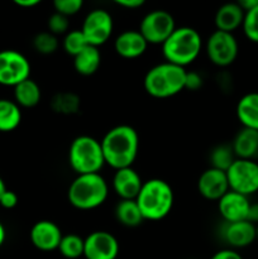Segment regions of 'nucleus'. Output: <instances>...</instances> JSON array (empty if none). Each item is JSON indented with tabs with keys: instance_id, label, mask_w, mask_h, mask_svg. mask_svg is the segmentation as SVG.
Here are the masks:
<instances>
[{
	"instance_id": "f257e3e1",
	"label": "nucleus",
	"mask_w": 258,
	"mask_h": 259,
	"mask_svg": "<svg viewBox=\"0 0 258 259\" xmlns=\"http://www.w3.org/2000/svg\"><path fill=\"white\" fill-rule=\"evenodd\" d=\"M105 163L114 169L132 167L139 151V137L136 129L126 124L111 128L100 141Z\"/></svg>"
},
{
	"instance_id": "f03ea898",
	"label": "nucleus",
	"mask_w": 258,
	"mask_h": 259,
	"mask_svg": "<svg viewBox=\"0 0 258 259\" xmlns=\"http://www.w3.org/2000/svg\"><path fill=\"white\" fill-rule=\"evenodd\" d=\"M136 201L144 220L157 222L171 212L175 196L168 182L161 179H151L143 182Z\"/></svg>"
},
{
	"instance_id": "7ed1b4c3",
	"label": "nucleus",
	"mask_w": 258,
	"mask_h": 259,
	"mask_svg": "<svg viewBox=\"0 0 258 259\" xmlns=\"http://www.w3.org/2000/svg\"><path fill=\"white\" fill-rule=\"evenodd\" d=\"M202 48V38L191 27H176L162 45V53L166 62L186 67L199 57Z\"/></svg>"
},
{
	"instance_id": "20e7f679",
	"label": "nucleus",
	"mask_w": 258,
	"mask_h": 259,
	"mask_svg": "<svg viewBox=\"0 0 258 259\" xmlns=\"http://www.w3.org/2000/svg\"><path fill=\"white\" fill-rule=\"evenodd\" d=\"M186 72L184 67L169 62L158 63L149 68L144 76V90L156 99H167L177 95L185 89Z\"/></svg>"
},
{
	"instance_id": "39448f33",
	"label": "nucleus",
	"mask_w": 258,
	"mask_h": 259,
	"mask_svg": "<svg viewBox=\"0 0 258 259\" xmlns=\"http://www.w3.org/2000/svg\"><path fill=\"white\" fill-rule=\"evenodd\" d=\"M109 187L100 174L77 175L68 187L70 204L78 210H93L106 201Z\"/></svg>"
},
{
	"instance_id": "423d86ee",
	"label": "nucleus",
	"mask_w": 258,
	"mask_h": 259,
	"mask_svg": "<svg viewBox=\"0 0 258 259\" xmlns=\"http://www.w3.org/2000/svg\"><path fill=\"white\" fill-rule=\"evenodd\" d=\"M68 163L77 175L99 174L105 164L100 142L90 136L73 139L68 149Z\"/></svg>"
},
{
	"instance_id": "0eeeda50",
	"label": "nucleus",
	"mask_w": 258,
	"mask_h": 259,
	"mask_svg": "<svg viewBox=\"0 0 258 259\" xmlns=\"http://www.w3.org/2000/svg\"><path fill=\"white\" fill-rule=\"evenodd\" d=\"M230 191L249 197L258 192V163L253 159L237 158L227 171Z\"/></svg>"
},
{
	"instance_id": "6e6552de",
	"label": "nucleus",
	"mask_w": 258,
	"mask_h": 259,
	"mask_svg": "<svg viewBox=\"0 0 258 259\" xmlns=\"http://www.w3.org/2000/svg\"><path fill=\"white\" fill-rule=\"evenodd\" d=\"M176 29L174 17L166 10L156 9L147 13L139 25V32L148 45H163Z\"/></svg>"
},
{
	"instance_id": "1a4fd4ad",
	"label": "nucleus",
	"mask_w": 258,
	"mask_h": 259,
	"mask_svg": "<svg viewBox=\"0 0 258 259\" xmlns=\"http://www.w3.org/2000/svg\"><path fill=\"white\" fill-rule=\"evenodd\" d=\"M239 46L233 33L214 30L206 40V55L211 63L219 67H228L238 57Z\"/></svg>"
},
{
	"instance_id": "9d476101",
	"label": "nucleus",
	"mask_w": 258,
	"mask_h": 259,
	"mask_svg": "<svg viewBox=\"0 0 258 259\" xmlns=\"http://www.w3.org/2000/svg\"><path fill=\"white\" fill-rule=\"evenodd\" d=\"M30 63L23 53L14 50L0 52V85L15 88L29 78Z\"/></svg>"
},
{
	"instance_id": "9b49d317",
	"label": "nucleus",
	"mask_w": 258,
	"mask_h": 259,
	"mask_svg": "<svg viewBox=\"0 0 258 259\" xmlns=\"http://www.w3.org/2000/svg\"><path fill=\"white\" fill-rule=\"evenodd\" d=\"M114 23L110 13L105 9H94L85 17L81 32L89 46L100 47L109 40L113 33Z\"/></svg>"
},
{
	"instance_id": "f8f14e48",
	"label": "nucleus",
	"mask_w": 258,
	"mask_h": 259,
	"mask_svg": "<svg viewBox=\"0 0 258 259\" xmlns=\"http://www.w3.org/2000/svg\"><path fill=\"white\" fill-rule=\"evenodd\" d=\"M119 242L111 233L98 230L85 238L83 257L86 259H116Z\"/></svg>"
},
{
	"instance_id": "ddd939ff",
	"label": "nucleus",
	"mask_w": 258,
	"mask_h": 259,
	"mask_svg": "<svg viewBox=\"0 0 258 259\" xmlns=\"http://www.w3.org/2000/svg\"><path fill=\"white\" fill-rule=\"evenodd\" d=\"M197 190L204 199L219 201L230 190L227 172L209 167L200 175L197 180Z\"/></svg>"
},
{
	"instance_id": "4468645a",
	"label": "nucleus",
	"mask_w": 258,
	"mask_h": 259,
	"mask_svg": "<svg viewBox=\"0 0 258 259\" xmlns=\"http://www.w3.org/2000/svg\"><path fill=\"white\" fill-rule=\"evenodd\" d=\"M62 237L60 227L51 220L37 222L29 233L32 244L42 252H52L58 249Z\"/></svg>"
},
{
	"instance_id": "2eb2a0df",
	"label": "nucleus",
	"mask_w": 258,
	"mask_h": 259,
	"mask_svg": "<svg viewBox=\"0 0 258 259\" xmlns=\"http://www.w3.org/2000/svg\"><path fill=\"white\" fill-rule=\"evenodd\" d=\"M249 206V197L230 191V190L218 201V209L224 223H237L247 220Z\"/></svg>"
},
{
	"instance_id": "dca6fc26",
	"label": "nucleus",
	"mask_w": 258,
	"mask_h": 259,
	"mask_svg": "<svg viewBox=\"0 0 258 259\" xmlns=\"http://www.w3.org/2000/svg\"><path fill=\"white\" fill-rule=\"evenodd\" d=\"M222 237L232 248H245L257 240V227L248 220L225 223L222 229Z\"/></svg>"
},
{
	"instance_id": "f3484780",
	"label": "nucleus",
	"mask_w": 258,
	"mask_h": 259,
	"mask_svg": "<svg viewBox=\"0 0 258 259\" xmlns=\"http://www.w3.org/2000/svg\"><path fill=\"white\" fill-rule=\"evenodd\" d=\"M142 186L143 181L133 167L115 171L113 177V189L120 200H136Z\"/></svg>"
},
{
	"instance_id": "a211bd4d",
	"label": "nucleus",
	"mask_w": 258,
	"mask_h": 259,
	"mask_svg": "<svg viewBox=\"0 0 258 259\" xmlns=\"http://www.w3.org/2000/svg\"><path fill=\"white\" fill-rule=\"evenodd\" d=\"M148 43L139 30L129 29L121 32L114 42V50L120 57L133 60L138 58L147 51Z\"/></svg>"
},
{
	"instance_id": "6ab92c4d",
	"label": "nucleus",
	"mask_w": 258,
	"mask_h": 259,
	"mask_svg": "<svg viewBox=\"0 0 258 259\" xmlns=\"http://www.w3.org/2000/svg\"><path fill=\"white\" fill-rule=\"evenodd\" d=\"M244 20V10L238 3H227L223 4L215 13V27L218 30L233 33L235 29L242 27Z\"/></svg>"
},
{
	"instance_id": "aec40b11",
	"label": "nucleus",
	"mask_w": 258,
	"mask_h": 259,
	"mask_svg": "<svg viewBox=\"0 0 258 259\" xmlns=\"http://www.w3.org/2000/svg\"><path fill=\"white\" fill-rule=\"evenodd\" d=\"M233 152L239 159H253L258 153V131L242 128L232 143Z\"/></svg>"
},
{
	"instance_id": "412c9836",
	"label": "nucleus",
	"mask_w": 258,
	"mask_h": 259,
	"mask_svg": "<svg viewBox=\"0 0 258 259\" xmlns=\"http://www.w3.org/2000/svg\"><path fill=\"white\" fill-rule=\"evenodd\" d=\"M235 113L243 128L258 131V93H248L242 96L237 104Z\"/></svg>"
},
{
	"instance_id": "4be33fe9",
	"label": "nucleus",
	"mask_w": 258,
	"mask_h": 259,
	"mask_svg": "<svg viewBox=\"0 0 258 259\" xmlns=\"http://www.w3.org/2000/svg\"><path fill=\"white\" fill-rule=\"evenodd\" d=\"M101 63V55L98 47L88 46L73 57V67L77 73L82 76H91L99 70Z\"/></svg>"
},
{
	"instance_id": "5701e85b",
	"label": "nucleus",
	"mask_w": 258,
	"mask_h": 259,
	"mask_svg": "<svg viewBox=\"0 0 258 259\" xmlns=\"http://www.w3.org/2000/svg\"><path fill=\"white\" fill-rule=\"evenodd\" d=\"M42 98L39 85L32 78H27L14 88L15 103L23 108H34Z\"/></svg>"
},
{
	"instance_id": "b1692460",
	"label": "nucleus",
	"mask_w": 258,
	"mask_h": 259,
	"mask_svg": "<svg viewBox=\"0 0 258 259\" xmlns=\"http://www.w3.org/2000/svg\"><path fill=\"white\" fill-rule=\"evenodd\" d=\"M115 218L121 225L128 228L139 227L144 220L136 200H120L115 206Z\"/></svg>"
},
{
	"instance_id": "393cba45",
	"label": "nucleus",
	"mask_w": 258,
	"mask_h": 259,
	"mask_svg": "<svg viewBox=\"0 0 258 259\" xmlns=\"http://www.w3.org/2000/svg\"><path fill=\"white\" fill-rule=\"evenodd\" d=\"M22 111L15 101L0 99V132H12L19 126Z\"/></svg>"
},
{
	"instance_id": "a878e982",
	"label": "nucleus",
	"mask_w": 258,
	"mask_h": 259,
	"mask_svg": "<svg viewBox=\"0 0 258 259\" xmlns=\"http://www.w3.org/2000/svg\"><path fill=\"white\" fill-rule=\"evenodd\" d=\"M51 106L56 113L71 115L77 113L80 109V98L72 93L56 94L51 101Z\"/></svg>"
},
{
	"instance_id": "bb28decb",
	"label": "nucleus",
	"mask_w": 258,
	"mask_h": 259,
	"mask_svg": "<svg viewBox=\"0 0 258 259\" xmlns=\"http://www.w3.org/2000/svg\"><path fill=\"white\" fill-rule=\"evenodd\" d=\"M237 159L234 152H233L232 144H220L217 146L210 153V162H211L212 168L220 169V171L227 172L228 168L233 164V162Z\"/></svg>"
},
{
	"instance_id": "cd10ccee",
	"label": "nucleus",
	"mask_w": 258,
	"mask_h": 259,
	"mask_svg": "<svg viewBox=\"0 0 258 259\" xmlns=\"http://www.w3.org/2000/svg\"><path fill=\"white\" fill-rule=\"evenodd\" d=\"M83 247H85V239L76 234H68L62 237L58 250L65 258L77 259L83 257Z\"/></svg>"
},
{
	"instance_id": "c85d7f7f",
	"label": "nucleus",
	"mask_w": 258,
	"mask_h": 259,
	"mask_svg": "<svg viewBox=\"0 0 258 259\" xmlns=\"http://www.w3.org/2000/svg\"><path fill=\"white\" fill-rule=\"evenodd\" d=\"M88 46V40H86L85 35L82 34L81 29H75L71 30V32H67L62 40V47L65 50V52L67 55L72 56V57L77 56Z\"/></svg>"
},
{
	"instance_id": "c756f323",
	"label": "nucleus",
	"mask_w": 258,
	"mask_h": 259,
	"mask_svg": "<svg viewBox=\"0 0 258 259\" xmlns=\"http://www.w3.org/2000/svg\"><path fill=\"white\" fill-rule=\"evenodd\" d=\"M33 47L40 55H52L58 48L57 35L51 32H40L33 39Z\"/></svg>"
},
{
	"instance_id": "7c9ffc66",
	"label": "nucleus",
	"mask_w": 258,
	"mask_h": 259,
	"mask_svg": "<svg viewBox=\"0 0 258 259\" xmlns=\"http://www.w3.org/2000/svg\"><path fill=\"white\" fill-rule=\"evenodd\" d=\"M242 28L245 37L250 42L258 43V5L244 13V20H243Z\"/></svg>"
},
{
	"instance_id": "2f4dec72",
	"label": "nucleus",
	"mask_w": 258,
	"mask_h": 259,
	"mask_svg": "<svg viewBox=\"0 0 258 259\" xmlns=\"http://www.w3.org/2000/svg\"><path fill=\"white\" fill-rule=\"evenodd\" d=\"M83 7L82 0H55L53 2V8L56 13L65 15V17H71L76 13L80 12Z\"/></svg>"
},
{
	"instance_id": "473e14b6",
	"label": "nucleus",
	"mask_w": 258,
	"mask_h": 259,
	"mask_svg": "<svg viewBox=\"0 0 258 259\" xmlns=\"http://www.w3.org/2000/svg\"><path fill=\"white\" fill-rule=\"evenodd\" d=\"M68 27H70L68 18L60 14V13L55 12L48 18V32H51L52 34H66L68 32Z\"/></svg>"
},
{
	"instance_id": "72a5a7b5",
	"label": "nucleus",
	"mask_w": 258,
	"mask_h": 259,
	"mask_svg": "<svg viewBox=\"0 0 258 259\" xmlns=\"http://www.w3.org/2000/svg\"><path fill=\"white\" fill-rule=\"evenodd\" d=\"M202 86V77L200 73L194 71H187L186 78H185V89L191 91H197Z\"/></svg>"
},
{
	"instance_id": "f704fd0d",
	"label": "nucleus",
	"mask_w": 258,
	"mask_h": 259,
	"mask_svg": "<svg viewBox=\"0 0 258 259\" xmlns=\"http://www.w3.org/2000/svg\"><path fill=\"white\" fill-rule=\"evenodd\" d=\"M18 204V196L15 192L7 190V191L3 194V196L0 197V205H2L4 209H13V207L17 206Z\"/></svg>"
},
{
	"instance_id": "c9c22d12",
	"label": "nucleus",
	"mask_w": 258,
	"mask_h": 259,
	"mask_svg": "<svg viewBox=\"0 0 258 259\" xmlns=\"http://www.w3.org/2000/svg\"><path fill=\"white\" fill-rule=\"evenodd\" d=\"M210 259H243V257L234 249H222L214 253Z\"/></svg>"
},
{
	"instance_id": "e433bc0d",
	"label": "nucleus",
	"mask_w": 258,
	"mask_h": 259,
	"mask_svg": "<svg viewBox=\"0 0 258 259\" xmlns=\"http://www.w3.org/2000/svg\"><path fill=\"white\" fill-rule=\"evenodd\" d=\"M115 4L125 9H138L143 7L144 0H115Z\"/></svg>"
},
{
	"instance_id": "4c0bfd02",
	"label": "nucleus",
	"mask_w": 258,
	"mask_h": 259,
	"mask_svg": "<svg viewBox=\"0 0 258 259\" xmlns=\"http://www.w3.org/2000/svg\"><path fill=\"white\" fill-rule=\"evenodd\" d=\"M247 220L248 222L252 223V224H254L255 227L258 225V202H254V204H252V202H250Z\"/></svg>"
},
{
	"instance_id": "58836bf2",
	"label": "nucleus",
	"mask_w": 258,
	"mask_h": 259,
	"mask_svg": "<svg viewBox=\"0 0 258 259\" xmlns=\"http://www.w3.org/2000/svg\"><path fill=\"white\" fill-rule=\"evenodd\" d=\"M15 4L22 8H33L39 4V0H15Z\"/></svg>"
},
{
	"instance_id": "ea45409f",
	"label": "nucleus",
	"mask_w": 258,
	"mask_h": 259,
	"mask_svg": "<svg viewBox=\"0 0 258 259\" xmlns=\"http://www.w3.org/2000/svg\"><path fill=\"white\" fill-rule=\"evenodd\" d=\"M5 237H7V233H5V228H4V225L0 223V247L4 244Z\"/></svg>"
},
{
	"instance_id": "a19ab883",
	"label": "nucleus",
	"mask_w": 258,
	"mask_h": 259,
	"mask_svg": "<svg viewBox=\"0 0 258 259\" xmlns=\"http://www.w3.org/2000/svg\"><path fill=\"white\" fill-rule=\"evenodd\" d=\"M7 186H5V184H4V181H3V179L2 177H0V197L3 196V194H4L5 191H7Z\"/></svg>"
},
{
	"instance_id": "79ce46f5",
	"label": "nucleus",
	"mask_w": 258,
	"mask_h": 259,
	"mask_svg": "<svg viewBox=\"0 0 258 259\" xmlns=\"http://www.w3.org/2000/svg\"><path fill=\"white\" fill-rule=\"evenodd\" d=\"M257 240H258V225H257Z\"/></svg>"
},
{
	"instance_id": "37998d69",
	"label": "nucleus",
	"mask_w": 258,
	"mask_h": 259,
	"mask_svg": "<svg viewBox=\"0 0 258 259\" xmlns=\"http://www.w3.org/2000/svg\"><path fill=\"white\" fill-rule=\"evenodd\" d=\"M190 259H195V258H190Z\"/></svg>"
}]
</instances>
